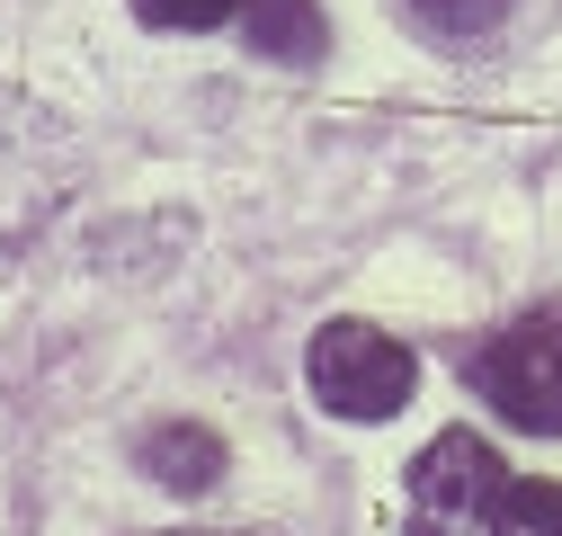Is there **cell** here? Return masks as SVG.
<instances>
[{"label":"cell","instance_id":"cell-1","mask_svg":"<svg viewBox=\"0 0 562 536\" xmlns=\"http://www.w3.org/2000/svg\"><path fill=\"white\" fill-rule=\"evenodd\" d=\"M72 179H81V153L63 134V116L0 81V278L45 242V224L63 215Z\"/></svg>","mask_w":562,"mask_h":536},{"label":"cell","instance_id":"cell-2","mask_svg":"<svg viewBox=\"0 0 562 536\" xmlns=\"http://www.w3.org/2000/svg\"><path fill=\"white\" fill-rule=\"evenodd\" d=\"M464 376H473V393L509 429L562 438V304H536L509 331H491V340L464 358Z\"/></svg>","mask_w":562,"mask_h":536},{"label":"cell","instance_id":"cell-3","mask_svg":"<svg viewBox=\"0 0 562 536\" xmlns=\"http://www.w3.org/2000/svg\"><path fill=\"white\" fill-rule=\"evenodd\" d=\"M501 492H509V465L473 429H438L402 474V527L411 536H482V518L501 510Z\"/></svg>","mask_w":562,"mask_h":536},{"label":"cell","instance_id":"cell-4","mask_svg":"<svg viewBox=\"0 0 562 536\" xmlns=\"http://www.w3.org/2000/svg\"><path fill=\"white\" fill-rule=\"evenodd\" d=\"M304 376H313L322 412H339V421H393L411 402V384H419V358L393 340V331H375V322H322Z\"/></svg>","mask_w":562,"mask_h":536},{"label":"cell","instance_id":"cell-5","mask_svg":"<svg viewBox=\"0 0 562 536\" xmlns=\"http://www.w3.org/2000/svg\"><path fill=\"white\" fill-rule=\"evenodd\" d=\"M134 465H144V483L153 492H179V501H196V492H215L224 483V438L205 429V421H153L144 438H134Z\"/></svg>","mask_w":562,"mask_h":536},{"label":"cell","instance_id":"cell-6","mask_svg":"<svg viewBox=\"0 0 562 536\" xmlns=\"http://www.w3.org/2000/svg\"><path fill=\"white\" fill-rule=\"evenodd\" d=\"M241 36H250V54H268V63H322V54H330L322 0H250V10H241Z\"/></svg>","mask_w":562,"mask_h":536},{"label":"cell","instance_id":"cell-7","mask_svg":"<svg viewBox=\"0 0 562 536\" xmlns=\"http://www.w3.org/2000/svg\"><path fill=\"white\" fill-rule=\"evenodd\" d=\"M411 10V27L419 36H438V45H473V36H491L509 19V0H402Z\"/></svg>","mask_w":562,"mask_h":536},{"label":"cell","instance_id":"cell-8","mask_svg":"<svg viewBox=\"0 0 562 536\" xmlns=\"http://www.w3.org/2000/svg\"><path fill=\"white\" fill-rule=\"evenodd\" d=\"M482 536H562V483H518L509 474V492L482 518Z\"/></svg>","mask_w":562,"mask_h":536},{"label":"cell","instance_id":"cell-9","mask_svg":"<svg viewBox=\"0 0 562 536\" xmlns=\"http://www.w3.org/2000/svg\"><path fill=\"white\" fill-rule=\"evenodd\" d=\"M250 10V0H134V19H144V27H188V36H205V27H233Z\"/></svg>","mask_w":562,"mask_h":536},{"label":"cell","instance_id":"cell-10","mask_svg":"<svg viewBox=\"0 0 562 536\" xmlns=\"http://www.w3.org/2000/svg\"><path fill=\"white\" fill-rule=\"evenodd\" d=\"M179 536H250V527H179Z\"/></svg>","mask_w":562,"mask_h":536}]
</instances>
